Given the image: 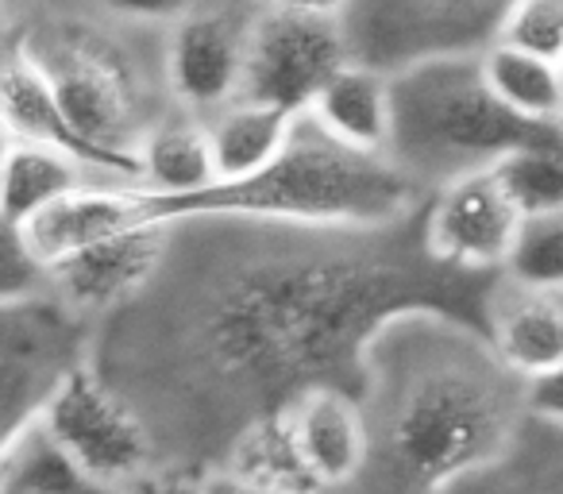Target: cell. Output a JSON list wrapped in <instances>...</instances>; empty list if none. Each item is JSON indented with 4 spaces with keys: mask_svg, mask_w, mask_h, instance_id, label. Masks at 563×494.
<instances>
[{
    "mask_svg": "<svg viewBox=\"0 0 563 494\" xmlns=\"http://www.w3.org/2000/svg\"><path fill=\"white\" fill-rule=\"evenodd\" d=\"M498 178L506 182L525 217L563 209V124L514 151L498 166Z\"/></svg>",
    "mask_w": 563,
    "mask_h": 494,
    "instance_id": "cell-24",
    "label": "cell"
},
{
    "mask_svg": "<svg viewBox=\"0 0 563 494\" xmlns=\"http://www.w3.org/2000/svg\"><path fill=\"white\" fill-rule=\"evenodd\" d=\"M498 43L521 47L529 55L563 58V0H514V9L501 20Z\"/></svg>",
    "mask_w": 563,
    "mask_h": 494,
    "instance_id": "cell-26",
    "label": "cell"
},
{
    "mask_svg": "<svg viewBox=\"0 0 563 494\" xmlns=\"http://www.w3.org/2000/svg\"><path fill=\"white\" fill-rule=\"evenodd\" d=\"M498 278L432 260L424 212L390 228L186 217L155 283L97 329L93 371L143 417L158 463L205 475L309 391L360 394L390 317L429 306L486 329Z\"/></svg>",
    "mask_w": 563,
    "mask_h": 494,
    "instance_id": "cell-1",
    "label": "cell"
},
{
    "mask_svg": "<svg viewBox=\"0 0 563 494\" xmlns=\"http://www.w3.org/2000/svg\"><path fill=\"white\" fill-rule=\"evenodd\" d=\"M290 429L317 486L344 494L371 460V429L360 394L321 386L294 402Z\"/></svg>",
    "mask_w": 563,
    "mask_h": 494,
    "instance_id": "cell-14",
    "label": "cell"
},
{
    "mask_svg": "<svg viewBox=\"0 0 563 494\" xmlns=\"http://www.w3.org/2000/svg\"><path fill=\"white\" fill-rule=\"evenodd\" d=\"M525 402H529L532 421L563 429V363L525 378Z\"/></svg>",
    "mask_w": 563,
    "mask_h": 494,
    "instance_id": "cell-28",
    "label": "cell"
},
{
    "mask_svg": "<svg viewBox=\"0 0 563 494\" xmlns=\"http://www.w3.org/2000/svg\"><path fill=\"white\" fill-rule=\"evenodd\" d=\"M0 494H117L97 483L40 421L0 448Z\"/></svg>",
    "mask_w": 563,
    "mask_h": 494,
    "instance_id": "cell-21",
    "label": "cell"
},
{
    "mask_svg": "<svg viewBox=\"0 0 563 494\" xmlns=\"http://www.w3.org/2000/svg\"><path fill=\"white\" fill-rule=\"evenodd\" d=\"M486 332L509 371L540 375L563 363V294L529 290L501 275L486 306Z\"/></svg>",
    "mask_w": 563,
    "mask_h": 494,
    "instance_id": "cell-16",
    "label": "cell"
},
{
    "mask_svg": "<svg viewBox=\"0 0 563 494\" xmlns=\"http://www.w3.org/2000/svg\"><path fill=\"white\" fill-rule=\"evenodd\" d=\"M89 186H120L81 158L47 143L4 140V182H0V224H27L63 197Z\"/></svg>",
    "mask_w": 563,
    "mask_h": 494,
    "instance_id": "cell-17",
    "label": "cell"
},
{
    "mask_svg": "<svg viewBox=\"0 0 563 494\" xmlns=\"http://www.w3.org/2000/svg\"><path fill=\"white\" fill-rule=\"evenodd\" d=\"M143 224H155L147 217V205H143V189L89 186L63 197V201L51 205L47 212H40L27 224H20V232H24L27 248L51 267V263L66 260V255L86 252L93 243L124 235Z\"/></svg>",
    "mask_w": 563,
    "mask_h": 494,
    "instance_id": "cell-15",
    "label": "cell"
},
{
    "mask_svg": "<svg viewBox=\"0 0 563 494\" xmlns=\"http://www.w3.org/2000/svg\"><path fill=\"white\" fill-rule=\"evenodd\" d=\"M51 290V267L27 248L24 232L0 224V301H24Z\"/></svg>",
    "mask_w": 563,
    "mask_h": 494,
    "instance_id": "cell-27",
    "label": "cell"
},
{
    "mask_svg": "<svg viewBox=\"0 0 563 494\" xmlns=\"http://www.w3.org/2000/svg\"><path fill=\"white\" fill-rule=\"evenodd\" d=\"M282 9L294 12H309V17H329V20H347L355 0H274Z\"/></svg>",
    "mask_w": 563,
    "mask_h": 494,
    "instance_id": "cell-32",
    "label": "cell"
},
{
    "mask_svg": "<svg viewBox=\"0 0 563 494\" xmlns=\"http://www.w3.org/2000/svg\"><path fill=\"white\" fill-rule=\"evenodd\" d=\"M452 494H563V429L529 417L517 444Z\"/></svg>",
    "mask_w": 563,
    "mask_h": 494,
    "instance_id": "cell-23",
    "label": "cell"
},
{
    "mask_svg": "<svg viewBox=\"0 0 563 494\" xmlns=\"http://www.w3.org/2000/svg\"><path fill=\"white\" fill-rule=\"evenodd\" d=\"M560 74H563V58H560Z\"/></svg>",
    "mask_w": 563,
    "mask_h": 494,
    "instance_id": "cell-34",
    "label": "cell"
},
{
    "mask_svg": "<svg viewBox=\"0 0 563 494\" xmlns=\"http://www.w3.org/2000/svg\"><path fill=\"white\" fill-rule=\"evenodd\" d=\"M514 0H355L347 12L355 63L401 70L432 55H483Z\"/></svg>",
    "mask_w": 563,
    "mask_h": 494,
    "instance_id": "cell-7",
    "label": "cell"
},
{
    "mask_svg": "<svg viewBox=\"0 0 563 494\" xmlns=\"http://www.w3.org/2000/svg\"><path fill=\"white\" fill-rule=\"evenodd\" d=\"M4 47L47 74L89 143L135 166L143 140L181 109L166 74V28L112 17L93 0H4Z\"/></svg>",
    "mask_w": 563,
    "mask_h": 494,
    "instance_id": "cell-3",
    "label": "cell"
},
{
    "mask_svg": "<svg viewBox=\"0 0 563 494\" xmlns=\"http://www.w3.org/2000/svg\"><path fill=\"white\" fill-rule=\"evenodd\" d=\"M97 325L55 294L0 301V444L43 417L58 391L93 363Z\"/></svg>",
    "mask_w": 563,
    "mask_h": 494,
    "instance_id": "cell-6",
    "label": "cell"
},
{
    "mask_svg": "<svg viewBox=\"0 0 563 494\" xmlns=\"http://www.w3.org/2000/svg\"><path fill=\"white\" fill-rule=\"evenodd\" d=\"M263 9L266 4L255 0H201L166 28V74L181 109L212 120L240 101L251 35Z\"/></svg>",
    "mask_w": 563,
    "mask_h": 494,
    "instance_id": "cell-9",
    "label": "cell"
},
{
    "mask_svg": "<svg viewBox=\"0 0 563 494\" xmlns=\"http://www.w3.org/2000/svg\"><path fill=\"white\" fill-rule=\"evenodd\" d=\"M201 494H290V491L258 483V479L243 475V471H235V468H209L201 475Z\"/></svg>",
    "mask_w": 563,
    "mask_h": 494,
    "instance_id": "cell-31",
    "label": "cell"
},
{
    "mask_svg": "<svg viewBox=\"0 0 563 494\" xmlns=\"http://www.w3.org/2000/svg\"><path fill=\"white\" fill-rule=\"evenodd\" d=\"M143 205L155 224L240 217L301 228H390L424 212L429 194L390 155L347 147L313 112H301L282 155L258 174L217 182L189 197H155L143 189Z\"/></svg>",
    "mask_w": 563,
    "mask_h": 494,
    "instance_id": "cell-4",
    "label": "cell"
},
{
    "mask_svg": "<svg viewBox=\"0 0 563 494\" xmlns=\"http://www.w3.org/2000/svg\"><path fill=\"white\" fill-rule=\"evenodd\" d=\"M0 112H4V140L47 143V147H58L66 155L81 158L86 166L101 171L104 178L120 182V186L143 189L140 166L120 155H109L97 143H89L74 128L70 112L63 109L47 74L12 47H4V66H0Z\"/></svg>",
    "mask_w": 563,
    "mask_h": 494,
    "instance_id": "cell-13",
    "label": "cell"
},
{
    "mask_svg": "<svg viewBox=\"0 0 563 494\" xmlns=\"http://www.w3.org/2000/svg\"><path fill=\"white\" fill-rule=\"evenodd\" d=\"M255 4H274V0H255Z\"/></svg>",
    "mask_w": 563,
    "mask_h": 494,
    "instance_id": "cell-33",
    "label": "cell"
},
{
    "mask_svg": "<svg viewBox=\"0 0 563 494\" xmlns=\"http://www.w3.org/2000/svg\"><path fill=\"white\" fill-rule=\"evenodd\" d=\"M40 425L109 491H124L135 475L158 463L155 440L143 417L120 391H112L89 363L43 409Z\"/></svg>",
    "mask_w": 563,
    "mask_h": 494,
    "instance_id": "cell-10",
    "label": "cell"
},
{
    "mask_svg": "<svg viewBox=\"0 0 563 494\" xmlns=\"http://www.w3.org/2000/svg\"><path fill=\"white\" fill-rule=\"evenodd\" d=\"M140 158L143 189L155 197H189L217 186V155H212L209 120L178 109L143 140Z\"/></svg>",
    "mask_w": 563,
    "mask_h": 494,
    "instance_id": "cell-19",
    "label": "cell"
},
{
    "mask_svg": "<svg viewBox=\"0 0 563 494\" xmlns=\"http://www.w3.org/2000/svg\"><path fill=\"white\" fill-rule=\"evenodd\" d=\"M347 63L355 51L344 20L266 4L251 35L243 97L301 117Z\"/></svg>",
    "mask_w": 563,
    "mask_h": 494,
    "instance_id": "cell-8",
    "label": "cell"
},
{
    "mask_svg": "<svg viewBox=\"0 0 563 494\" xmlns=\"http://www.w3.org/2000/svg\"><path fill=\"white\" fill-rule=\"evenodd\" d=\"M394 135L390 158L437 194L455 178L498 171L514 151L548 135L555 124H532L494 97L483 55H432L390 74Z\"/></svg>",
    "mask_w": 563,
    "mask_h": 494,
    "instance_id": "cell-5",
    "label": "cell"
},
{
    "mask_svg": "<svg viewBox=\"0 0 563 494\" xmlns=\"http://www.w3.org/2000/svg\"><path fill=\"white\" fill-rule=\"evenodd\" d=\"M294 120H298L294 112H282L263 101H247V97H240L224 112H217L209 120V135L220 182L251 178L266 163H274L282 155V147H286V140H290Z\"/></svg>",
    "mask_w": 563,
    "mask_h": 494,
    "instance_id": "cell-20",
    "label": "cell"
},
{
    "mask_svg": "<svg viewBox=\"0 0 563 494\" xmlns=\"http://www.w3.org/2000/svg\"><path fill=\"white\" fill-rule=\"evenodd\" d=\"M120 494H201V475L170 463H155L143 475H135Z\"/></svg>",
    "mask_w": 563,
    "mask_h": 494,
    "instance_id": "cell-30",
    "label": "cell"
},
{
    "mask_svg": "<svg viewBox=\"0 0 563 494\" xmlns=\"http://www.w3.org/2000/svg\"><path fill=\"white\" fill-rule=\"evenodd\" d=\"M313 112L336 140L347 147L375 151V155H390V135H394V86L390 74L375 70L367 63H347L321 97L313 101Z\"/></svg>",
    "mask_w": 563,
    "mask_h": 494,
    "instance_id": "cell-18",
    "label": "cell"
},
{
    "mask_svg": "<svg viewBox=\"0 0 563 494\" xmlns=\"http://www.w3.org/2000/svg\"><path fill=\"white\" fill-rule=\"evenodd\" d=\"M483 74L494 97L532 124H563V74L552 58L529 55L509 43L483 51Z\"/></svg>",
    "mask_w": 563,
    "mask_h": 494,
    "instance_id": "cell-22",
    "label": "cell"
},
{
    "mask_svg": "<svg viewBox=\"0 0 563 494\" xmlns=\"http://www.w3.org/2000/svg\"><path fill=\"white\" fill-rule=\"evenodd\" d=\"M112 17L135 20V24H155V28H170L186 17L189 9H197L201 0H93Z\"/></svg>",
    "mask_w": 563,
    "mask_h": 494,
    "instance_id": "cell-29",
    "label": "cell"
},
{
    "mask_svg": "<svg viewBox=\"0 0 563 494\" xmlns=\"http://www.w3.org/2000/svg\"><path fill=\"white\" fill-rule=\"evenodd\" d=\"M170 252V224H143L124 235L101 240L86 252L51 263V290L74 314L101 329L109 317L128 309L163 271Z\"/></svg>",
    "mask_w": 563,
    "mask_h": 494,
    "instance_id": "cell-12",
    "label": "cell"
},
{
    "mask_svg": "<svg viewBox=\"0 0 563 494\" xmlns=\"http://www.w3.org/2000/svg\"><path fill=\"white\" fill-rule=\"evenodd\" d=\"M501 275L529 290L563 294V209L525 217Z\"/></svg>",
    "mask_w": 563,
    "mask_h": 494,
    "instance_id": "cell-25",
    "label": "cell"
},
{
    "mask_svg": "<svg viewBox=\"0 0 563 494\" xmlns=\"http://www.w3.org/2000/svg\"><path fill=\"white\" fill-rule=\"evenodd\" d=\"M360 402L371 460L344 494H452L529 425L525 378L494 352L490 332L429 306L371 337Z\"/></svg>",
    "mask_w": 563,
    "mask_h": 494,
    "instance_id": "cell-2",
    "label": "cell"
},
{
    "mask_svg": "<svg viewBox=\"0 0 563 494\" xmlns=\"http://www.w3.org/2000/svg\"><path fill=\"white\" fill-rule=\"evenodd\" d=\"M525 224L521 205L498 178L478 171L440 186L424 205V248L432 260L467 275H501Z\"/></svg>",
    "mask_w": 563,
    "mask_h": 494,
    "instance_id": "cell-11",
    "label": "cell"
}]
</instances>
